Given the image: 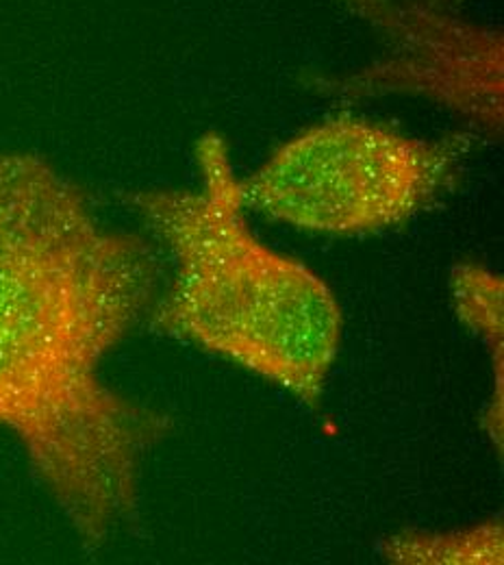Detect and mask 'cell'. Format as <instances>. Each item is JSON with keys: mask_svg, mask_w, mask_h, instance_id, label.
Here are the masks:
<instances>
[{"mask_svg": "<svg viewBox=\"0 0 504 565\" xmlns=\"http://www.w3.org/2000/svg\"><path fill=\"white\" fill-rule=\"evenodd\" d=\"M159 259L37 152H0V426L87 551L140 509L174 420L103 374L150 316Z\"/></svg>", "mask_w": 504, "mask_h": 565, "instance_id": "obj_1", "label": "cell"}, {"mask_svg": "<svg viewBox=\"0 0 504 565\" xmlns=\"http://www.w3.org/2000/svg\"><path fill=\"white\" fill-rule=\"evenodd\" d=\"M194 159L196 188L129 196L174 268L150 327L318 407L340 354L342 307L309 266L253 231L226 140L205 134Z\"/></svg>", "mask_w": 504, "mask_h": 565, "instance_id": "obj_2", "label": "cell"}, {"mask_svg": "<svg viewBox=\"0 0 504 565\" xmlns=\"http://www.w3.org/2000/svg\"><path fill=\"white\" fill-rule=\"evenodd\" d=\"M463 138L427 140L340 116L279 146L239 177L242 203L307 233L357 237L414 220L452 188Z\"/></svg>", "mask_w": 504, "mask_h": 565, "instance_id": "obj_3", "label": "cell"}, {"mask_svg": "<svg viewBox=\"0 0 504 565\" xmlns=\"http://www.w3.org/2000/svg\"><path fill=\"white\" fill-rule=\"evenodd\" d=\"M383 40L367 68L340 81V98L414 96L490 138L503 131V38L437 0H346Z\"/></svg>", "mask_w": 504, "mask_h": 565, "instance_id": "obj_4", "label": "cell"}, {"mask_svg": "<svg viewBox=\"0 0 504 565\" xmlns=\"http://www.w3.org/2000/svg\"><path fill=\"white\" fill-rule=\"evenodd\" d=\"M450 289L454 311L485 347L492 361V396L483 412V430L503 452L504 426V281L481 264H459L452 270Z\"/></svg>", "mask_w": 504, "mask_h": 565, "instance_id": "obj_5", "label": "cell"}, {"mask_svg": "<svg viewBox=\"0 0 504 565\" xmlns=\"http://www.w3.org/2000/svg\"><path fill=\"white\" fill-rule=\"evenodd\" d=\"M380 555L398 565H501L503 520L492 518L452 531H403L383 540Z\"/></svg>", "mask_w": 504, "mask_h": 565, "instance_id": "obj_6", "label": "cell"}, {"mask_svg": "<svg viewBox=\"0 0 504 565\" xmlns=\"http://www.w3.org/2000/svg\"><path fill=\"white\" fill-rule=\"evenodd\" d=\"M437 2H441V0H437Z\"/></svg>", "mask_w": 504, "mask_h": 565, "instance_id": "obj_7", "label": "cell"}]
</instances>
